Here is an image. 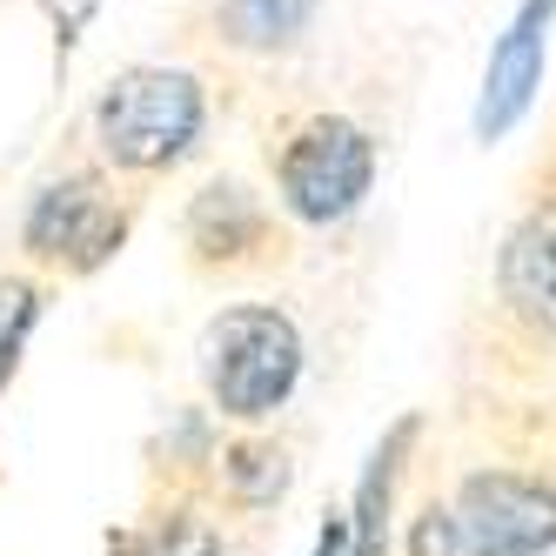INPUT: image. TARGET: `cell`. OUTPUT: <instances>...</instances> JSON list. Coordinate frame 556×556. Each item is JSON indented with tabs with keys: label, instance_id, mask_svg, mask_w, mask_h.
I'll list each match as a JSON object with an SVG mask.
<instances>
[{
	"label": "cell",
	"instance_id": "cell-3",
	"mask_svg": "<svg viewBox=\"0 0 556 556\" xmlns=\"http://www.w3.org/2000/svg\"><path fill=\"white\" fill-rule=\"evenodd\" d=\"M202 81L188 67H122L94 101V141L114 168H175L202 135Z\"/></svg>",
	"mask_w": 556,
	"mask_h": 556
},
{
	"label": "cell",
	"instance_id": "cell-2",
	"mask_svg": "<svg viewBox=\"0 0 556 556\" xmlns=\"http://www.w3.org/2000/svg\"><path fill=\"white\" fill-rule=\"evenodd\" d=\"M202 382L228 422H268L302 382V329L268 302L222 308L202 336Z\"/></svg>",
	"mask_w": 556,
	"mask_h": 556
},
{
	"label": "cell",
	"instance_id": "cell-4",
	"mask_svg": "<svg viewBox=\"0 0 556 556\" xmlns=\"http://www.w3.org/2000/svg\"><path fill=\"white\" fill-rule=\"evenodd\" d=\"M275 188H282V208L308 228L349 222L376 188V135L349 114H315L282 141Z\"/></svg>",
	"mask_w": 556,
	"mask_h": 556
},
{
	"label": "cell",
	"instance_id": "cell-15",
	"mask_svg": "<svg viewBox=\"0 0 556 556\" xmlns=\"http://www.w3.org/2000/svg\"><path fill=\"white\" fill-rule=\"evenodd\" d=\"M349 549V530H342V516H336V523L323 530V543H315V556H342Z\"/></svg>",
	"mask_w": 556,
	"mask_h": 556
},
{
	"label": "cell",
	"instance_id": "cell-11",
	"mask_svg": "<svg viewBox=\"0 0 556 556\" xmlns=\"http://www.w3.org/2000/svg\"><path fill=\"white\" fill-rule=\"evenodd\" d=\"M222 483H228V496L242 509H268V503H282V490H289V456L275 443H235L222 456Z\"/></svg>",
	"mask_w": 556,
	"mask_h": 556
},
{
	"label": "cell",
	"instance_id": "cell-13",
	"mask_svg": "<svg viewBox=\"0 0 556 556\" xmlns=\"http://www.w3.org/2000/svg\"><path fill=\"white\" fill-rule=\"evenodd\" d=\"M34 315H41V289H34L27 275H0V382L14 376L21 349L34 336Z\"/></svg>",
	"mask_w": 556,
	"mask_h": 556
},
{
	"label": "cell",
	"instance_id": "cell-9",
	"mask_svg": "<svg viewBox=\"0 0 556 556\" xmlns=\"http://www.w3.org/2000/svg\"><path fill=\"white\" fill-rule=\"evenodd\" d=\"M409 435H416V422H403V429H395L389 443L369 456V476H363V490H355V516L342 523V530H349V549H342V556H382V549H389V496H395V469H403L395 456H403Z\"/></svg>",
	"mask_w": 556,
	"mask_h": 556
},
{
	"label": "cell",
	"instance_id": "cell-12",
	"mask_svg": "<svg viewBox=\"0 0 556 556\" xmlns=\"http://www.w3.org/2000/svg\"><path fill=\"white\" fill-rule=\"evenodd\" d=\"M114 556H222V536H215L208 516L175 509V516H154V523L128 530L114 543Z\"/></svg>",
	"mask_w": 556,
	"mask_h": 556
},
{
	"label": "cell",
	"instance_id": "cell-5",
	"mask_svg": "<svg viewBox=\"0 0 556 556\" xmlns=\"http://www.w3.org/2000/svg\"><path fill=\"white\" fill-rule=\"evenodd\" d=\"M21 242H27L34 262H54V268L88 275V268H101L114 249L128 242V208L108 194L101 175H61V181H48L27 202Z\"/></svg>",
	"mask_w": 556,
	"mask_h": 556
},
{
	"label": "cell",
	"instance_id": "cell-14",
	"mask_svg": "<svg viewBox=\"0 0 556 556\" xmlns=\"http://www.w3.org/2000/svg\"><path fill=\"white\" fill-rule=\"evenodd\" d=\"M48 14H54V27H61V48H67L74 34L88 27V14H94V0H48Z\"/></svg>",
	"mask_w": 556,
	"mask_h": 556
},
{
	"label": "cell",
	"instance_id": "cell-8",
	"mask_svg": "<svg viewBox=\"0 0 556 556\" xmlns=\"http://www.w3.org/2000/svg\"><path fill=\"white\" fill-rule=\"evenodd\" d=\"M315 14V0H215V27L228 48H249V54H275L302 41V27Z\"/></svg>",
	"mask_w": 556,
	"mask_h": 556
},
{
	"label": "cell",
	"instance_id": "cell-1",
	"mask_svg": "<svg viewBox=\"0 0 556 556\" xmlns=\"http://www.w3.org/2000/svg\"><path fill=\"white\" fill-rule=\"evenodd\" d=\"M556 549V476L469 469L450 496H429L409 556H549Z\"/></svg>",
	"mask_w": 556,
	"mask_h": 556
},
{
	"label": "cell",
	"instance_id": "cell-6",
	"mask_svg": "<svg viewBox=\"0 0 556 556\" xmlns=\"http://www.w3.org/2000/svg\"><path fill=\"white\" fill-rule=\"evenodd\" d=\"M549 21H556V0H523V8H516V21L503 27V41L490 48L483 94H476V114H469L476 141H503V135L530 114V101H536V88H543Z\"/></svg>",
	"mask_w": 556,
	"mask_h": 556
},
{
	"label": "cell",
	"instance_id": "cell-10",
	"mask_svg": "<svg viewBox=\"0 0 556 556\" xmlns=\"http://www.w3.org/2000/svg\"><path fill=\"white\" fill-rule=\"evenodd\" d=\"M188 235H194V249H208V255H242V242L262 235V215L249 202V188H235V181L202 188V202L188 215Z\"/></svg>",
	"mask_w": 556,
	"mask_h": 556
},
{
	"label": "cell",
	"instance_id": "cell-7",
	"mask_svg": "<svg viewBox=\"0 0 556 556\" xmlns=\"http://www.w3.org/2000/svg\"><path fill=\"white\" fill-rule=\"evenodd\" d=\"M496 289L509 315L556 336V208H536L530 222H516V235L503 242V262H496Z\"/></svg>",
	"mask_w": 556,
	"mask_h": 556
}]
</instances>
